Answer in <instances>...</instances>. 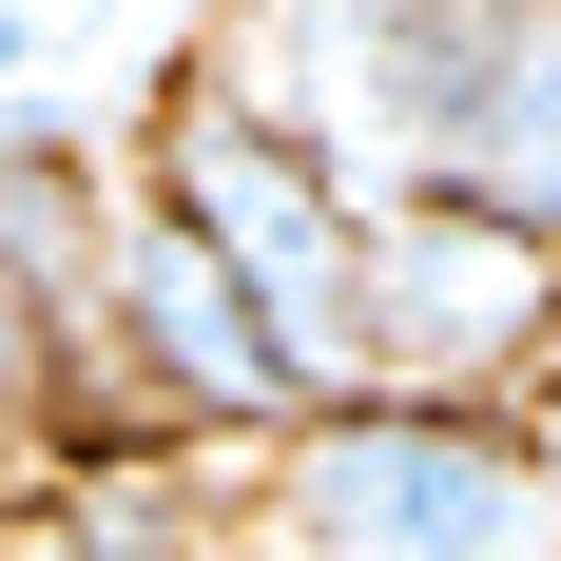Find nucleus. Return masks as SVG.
<instances>
[{
  "instance_id": "nucleus-3",
  "label": "nucleus",
  "mask_w": 561,
  "mask_h": 561,
  "mask_svg": "<svg viewBox=\"0 0 561 561\" xmlns=\"http://www.w3.org/2000/svg\"><path fill=\"white\" fill-rule=\"evenodd\" d=\"M348 330H368V388L407 407H465V388H504L523 348L561 330V252H523V232L484 214H368V272H348Z\"/></svg>"
},
{
  "instance_id": "nucleus-6",
  "label": "nucleus",
  "mask_w": 561,
  "mask_h": 561,
  "mask_svg": "<svg viewBox=\"0 0 561 561\" xmlns=\"http://www.w3.org/2000/svg\"><path fill=\"white\" fill-rule=\"evenodd\" d=\"M0 272L58 290V310H78V272H98V174L58 156V116H0Z\"/></svg>"
},
{
  "instance_id": "nucleus-2",
  "label": "nucleus",
  "mask_w": 561,
  "mask_h": 561,
  "mask_svg": "<svg viewBox=\"0 0 561 561\" xmlns=\"http://www.w3.org/2000/svg\"><path fill=\"white\" fill-rule=\"evenodd\" d=\"M290 542L310 561H542L561 504L484 407H310L290 426Z\"/></svg>"
},
{
  "instance_id": "nucleus-4",
  "label": "nucleus",
  "mask_w": 561,
  "mask_h": 561,
  "mask_svg": "<svg viewBox=\"0 0 561 561\" xmlns=\"http://www.w3.org/2000/svg\"><path fill=\"white\" fill-rule=\"evenodd\" d=\"M407 194H426V214L523 232V252H561V0H465Z\"/></svg>"
},
{
  "instance_id": "nucleus-5",
  "label": "nucleus",
  "mask_w": 561,
  "mask_h": 561,
  "mask_svg": "<svg viewBox=\"0 0 561 561\" xmlns=\"http://www.w3.org/2000/svg\"><path fill=\"white\" fill-rule=\"evenodd\" d=\"M98 272H116V310H136V388H156L174 426H310L290 368H272V330L232 310V272L174 214H98Z\"/></svg>"
},
{
  "instance_id": "nucleus-1",
  "label": "nucleus",
  "mask_w": 561,
  "mask_h": 561,
  "mask_svg": "<svg viewBox=\"0 0 561 561\" xmlns=\"http://www.w3.org/2000/svg\"><path fill=\"white\" fill-rule=\"evenodd\" d=\"M156 214H174V232H194V252L232 272V310L272 330L290 407H348V388H368V330H348L368 214H348V194L290 156L252 98H156Z\"/></svg>"
},
{
  "instance_id": "nucleus-8",
  "label": "nucleus",
  "mask_w": 561,
  "mask_h": 561,
  "mask_svg": "<svg viewBox=\"0 0 561 561\" xmlns=\"http://www.w3.org/2000/svg\"><path fill=\"white\" fill-rule=\"evenodd\" d=\"M0 78H39V0H0Z\"/></svg>"
},
{
  "instance_id": "nucleus-7",
  "label": "nucleus",
  "mask_w": 561,
  "mask_h": 561,
  "mask_svg": "<svg viewBox=\"0 0 561 561\" xmlns=\"http://www.w3.org/2000/svg\"><path fill=\"white\" fill-rule=\"evenodd\" d=\"M39 388H58V348H39V290L0 272V465L39 446Z\"/></svg>"
}]
</instances>
